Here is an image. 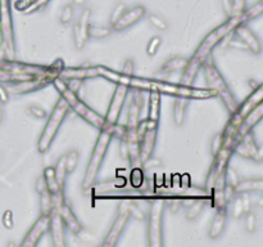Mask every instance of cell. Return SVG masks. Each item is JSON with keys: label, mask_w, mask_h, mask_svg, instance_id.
<instances>
[{"label": "cell", "mask_w": 263, "mask_h": 247, "mask_svg": "<svg viewBox=\"0 0 263 247\" xmlns=\"http://www.w3.org/2000/svg\"><path fill=\"white\" fill-rule=\"evenodd\" d=\"M239 23H241L240 17L239 16L228 17V20L225 21L224 23H221L220 26L216 27L213 31H211V33L205 36V39L200 42V45L195 50L194 55H193L190 59H188V65H186V67L184 69V71H182L179 84L192 85L193 82H194L195 78H197V75H198L199 71H200L203 62L212 54V50L217 45H220V42H221L229 34L232 33V30H234Z\"/></svg>", "instance_id": "1"}, {"label": "cell", "mask_w": 263, "mask_h": 247, "mask_svg": "<svg viewBox=\"0 0 263 247\" xmlns=\"http://www.w3.org/2000/svg\"><path fill=\"white\" fill-rule=\"evenodd\" d=\"M52 84L54 85V88L57 89L59 95L67 102L69 110L75 111L76 114L81 117V119H84L86 123L93 125V126L99 129V130L109 127L107 125V123H105L104 116H101V115L98 114L97 111H94L91 107H89L88 104L85 103L81 98L78 97L77 93H73V91L67 86L65 79L59 78L58 76V78H56L53 80ZM109 129H112V127H109Z\"/></svg>", "instance_id": "2"}, {"label": "cell", "mask_w": 263, "mask_h": 247, "mask_svg": "<svg viewBox=\"0 0 263 247\" xmlns=\"http://www.w3.org/2000/svg\"><path fill=\"white\" fill-rule=\"evenodd\" d=\"M112 138H113L112 129H109V127L101 129L100 134L97 139V143L94 146V150L91 152L90 160H89L88 166H86V171H85L84 182H82V191H84L85 195H89L91 189L94 188L99 171H100L101 164H103Z\"/></svg>", "instance_id": "3"}, {"label": "cell", "mask_w": 263, "mask_h": 247, "mask_svg": "<svg viewBox=\"0 0 263 247\" xmlns=\"http://www.w3.org/2000/svg\"><path fill=\"white\" fill-rule=\"evenodd\" d=\"M200 70H203V72H204L205 80H207L209 89L215 90L216 94L221 98L222 103L225 104V107H226L229 114H234L235 111H236L237 106H239V103H237L236 98L232 94L231 89L229 88L228 82H226V80L224 79V76L221 75L220 70L217 69L215 59H213L212 55H209V57L203 62Z\"/></svg>", "instance_id": "4"}, {"label": "cell", "mask_w": 263, "mask_h": 247, "mask_svg": "<svg viewBox=\"0 0 263 247\" xmlns=\"http://www.w3.org/2000/svg\"><path fill=\"white\" fill-rule=\"evenodd\" d=\"M68 104L61 97L56 103V106H54V108H53L52 114H50V116L48 119V123H46L45 127H44V130H42L41 135H40V139L37 142V151H39V153L44 155V153L48 152L50 146H52L53 140L56 139L58 130L61 129V125L65 121L66 116L68 115Z\"/></svg>", "instance_id": "5"}, {"label": "cell", "mask_w": 263, "mask_h": 247, "mask_svg": "<svg viewBox=\"0 0 263 247\" xmlns=\"http://www.w3.org/2000/svg\"><path fill=\"white\" fill-rule=\"evenodd\" d=\"M166 201L160 197L153 199L150 202L148 215V245L150 247L163 246V210Z\"/></svg>", "instance_id": "6"}, {"label": "cell", "mask_w": 263, "mask_h": 247, "mask_svg": "<svg viewBox=\"0 0 263 247\" xmlns=\"http://www.w3.org/2000/svg\"><path fill=\"white\" fill-rule=\"evenodd\" d=\"M0 34L4 50L8 58L12 59L14 57V33L9 0H0Z\"/></svg>", "instance_id": "7"}, {"label": "cell", "mask_w": 263, "mask_h": 247, "mask_svg": "<svg viewBox=\"0 0 263 247\" xmlns=\"http://www.w3.org/2000/svg\"><path fill=\"white\" fill-rule=\"evenodd\" d=\"M232 151H234V153L239 155L240 157H244V159L253 160L256 163H262L263 160L262 146H260V144L256 142L253 130L247 133L241 138H239L236 143H235Z\"/></svg>", "instance_id": "8"}, {"label": "cell", "mask_w": 263, "mask_h": 247, "mask_svg": "<svg viewBox=\"0 0 263 247\" xmlns=\"http://www.w3.org/2000/svg\"><path fill=\"white\" fill-rule=\"evenodd\" d=\"M131 89L129 86L124 84H116V89H114L113 97H112V101L108 106L107 115H105V123L109 127H112L113 125L118 123L121 116V112H122V108H124V104L126 102L127 94Z\"/></svg>", "instance_id": "9"}, {"label": "cell", "mask_w": 263, "mask_h": 247, "mask_svg": "<svg viewBox=\"0 0 263 247\" xmlns=\"http://www.w3.org/2000/svg\"><path fill=\"white\" fill-rule=\"evenodd\" d=\"M131 214L130 210L127 207L126 201L122 204V205L118 207V214L114 219L113 224H112V228L109 229V232L107 233V237L104 238L103 241V246L104 247H113L117 245L118 240H120L121 234L124 233L125 228H126L127 223L130 220Z\"/></svg>", "instance_id": "10"}, {"label": "cell", "mask_w": 263, "mask_h": 247, "mask_svg": "<svg viewBox=\"0 0 263 247\" xmlns=\"http://www.w3.org/2000/svg\"><path fill=\"white\" fill-rule=\"evenodd\" d=\"M49 223H50V214H41L40 218L33 223L23 241L21 242V247H35L39 244L42 236L49 232Z\"/></svg>", "instance_id": "11"}, {"label": "cell", "mask_w": 263, "mask_h": 247, "mask_svg": "<svg viewBox=\"0 0 263 247\" xmlns=\"http://www.w3.org/2000/svg\"><path fill=\"white\" fill-rule=\"evenodd\" d=\"M0 70L13 74H30V75L39 76L45 74L48 66L31 65V63H22V62L12 61V59H0Z\"/></svg>", "instance_id": "12"}, {"label": "cell", "mask_w": 263, "mask_h": 247, "mask_svg": "<svg viewBox=\"0 0 263 247\" xmlns=\"http://www.w3.org/2000/svg\"><path fill=\"white\" fill-rule=\"evenodd\" d=\"M145 13L146 8L144 7V5H135V7L130 8V9H127L126 8V10L122 13V16L111 26L112 30H113V31H117V33L125 31V30H127L129 27L133 26L135 23L139 22V21L145 16Z\"/></svg>", "instance_id": "13"}, {"label": "cell", "mask_w": 263, "mask_h": 247, "mask_svg": "<svg viewBox=\"0 0 263 247\" xmlns=\"http://www.w3.org/2000/svg\"><path fill=\"white\" fill-rule=\"evenodd\" d=\"M91 9L85 8L82 10L81 17L73 26V41L77 49H82L89 40V26H90Z\"/></svg>", "instance_id": "14"}, {"label": "cell", "mask_w": 263, "mask_h": 247, "mask_svg": "<svg viewBox=\"0 0 263 247\" xmlns=\"http://www.w3.org/2000/svg\"><path fill=\"white\" fill-rule=\"evenodd\" d=\"M232 33L247 45L248 50H249L250 53H253V54H261V52H262V45H261L260 39H258L256 34L247 26V23H239V25L232 30Z\"/></svg>", "instance_id": "15"}, {"label": "cell", "mask_w": 263, "mask_h": 247, "mask_svg": "<svg viewBox=\"0 0 263 247\" xmlns=\"http://www.w3.org/2000/svg\"><path fill=\"white\" fill-rule=\"evenodd\" d=\"M65 224H63L61 215L57 210L53 208L50 212V223H49V233L53 241V246L56 247H66V234H65Z\"/></svg>", "instance_id": "16"}, {"label": "cell", "mask_w": 263, "mask_h": 247, "mask_svg": "<svg viewBox=\"0 0 263 247\" xmlns=\"http://www.w3.org/2000/svg\"><path fill=\"white\" fill-rule=\"evenodd\" d=\"M133 94L132 99H131L130 107H129V114H127V123L126 127L127 130H136L137 125L140 121V112H141V107H143V90H136L132 89Z\"/></svg>", "instance_id": "17"}, {"label": "cell", "mask_w": 263, "mask_h": 247, "mask_svg": "<svg viewBox=\"0 0 263 247\" xmlns=\"http://www.w3.org/2000/svg\"><path fill=\"white\" fill-rule=\"evenodd\" d=\"M54 210H57V211L59 212V215H61V219H62L63 224H65V227L68 229L71 233H73L77 237L78 234L81 233L82 231H84L85 228L82 227L81 223L78 221L77 216L75 215V212L72 211L71 206L67 204V202H62L61 205L58 206V208H54Z\"/></svg>", "instance_id": "18"}, {"label": "cell", "mask_w": 263, "mask_h": 247, "mask_svg": "<svg viewBox=\"0 0 263 247\" xmlns=\"http://www.w3.org/2000/svg\"><path fill=\"white\" fill-rule=\"evenodd\" d=\"M211 199L208 196H190L188 199H182V205H185V218L186 220L193 221L198 219L200 212L203 211L204 206Z\"/></svg>", "instance_id": "19"}, {"label": "cell", "mask_w": 263, "mask_h": 247, "mask_svg": "<svg viewBox=\"0 0 263 247\" xmlns=\"http://www.w3.org/2000/svg\"><path fill=\"white\" fill-rule=\"evenodd\" d=\"M157 133H158V127H150V129H146L143 135L140 137V161L141 163L153 156V151L156 148Z\"/></svg>", "instance_id": "20"}, {"label": "cell", "mask_w": 263, "mask_h": 247, "mask_svg": "<svg viewBox=\"0 0 263 247\" xmlns=\"http://www.w3.org/2000/svg\"><path fill=\"white\" fill-rule=\"evenodd\" d=\"M263 117V103H260L258 106L250 111L247 116H244V119L241 120L240 125H239V129H237V139L241 138L243 135H245L247 133L253 130V127L256 126L257 124L262 120Z\"/></svg>", "instance_id": "21"}, {"label": "cell", "mask_w": 263, "mask_h": 247, "mask_svg": "<svg viewBox=\"0 0 263 247\" xmlns=\"http://www.w3.org/2000/svg\"><path fill=\"white\" fill-rule=\"evenodd\" d=\"M262 101H263V88L262 85H261V86H258L257 89L252 90V93L248 95L247 99H245L243 103L237 106L236 111H235L232 115H235V116L239 117L240 120H243L244 116H247L256 106L262 103Z\"/></svg>", "instance_id": "22"}, {"label": "cell", "mask_w": 263, "mask_h": 247, "mask_svg": "<svg viewBox=\"0 0 263 247\" xmlns=\"http://www.w3.org/2000/svg\"><path fill=\"white\" fill-rule=\"evenodd\" d=\"M228 221V206L216 207V214L213 216L208 229V237L211 240H217L225 231V225Z\"/></svg>", "instance_id": "23"}, {"label": "cell", "mask_w": 263, "mask_h": 247, "mask_svg": "<svg viewBox=\"0 0 263 247\" xmlns=\"http://www.w3.org/2000/svg\"><path fill=\"white\" fill-rule=\"evenodd\" d=\"M98 71H97V66L95 67H65L61 72L59 78L65 79H78V80H86V79H91V78H97Z\"/></svg>", "instance_id": "24"}, {"label": "cell", "mask_w": 263, "mask_h": 247, "mask_svg": "<svg viewBox=\"0 0 263 247\" xmlns=\"http://www.w3.org/2000/svg\"><path fill=\"white\" fill-rule=\"evenodd\" d=\"M42 176L45 179L46 187H48V191L50 192V195H52L53 200L65 197V189H62L59 187L58 182H57L56 174H54V167H53V166L45 167V169H44V172H42Z\"/></svg>", "instance_id": "25"}, {"label": "cell", "mask_w": 263, "mask_h": 247, "mask_svg": "<svg viewBox=\"0 0 263 247\" xmlns=\"http://www.w3.org/2000/svg\"><path fill=\"white\" fill-rule=\"evenodd\" d=\"M188 65V59L184 58V57H172L169 58L168 61H166L162 65V67L160 69V75L161 76H168L172 75V74H176V72L184 71V69Z\"/></svg>", "instance_id": "26"}, {"label": "cell", "mask_w": 263, "mask_h": 247, "mask_svg": "<svg viewBox=\"0 0 263 247\" xmlns=\"http://www.w3.org/2000/svg\"><path fill=\"white\" fill-rule=\"evenodd\" d=\"M149 102H148V120L160 123L161 119V101H162V94L157 90H150Z\"/></svg>", "instance_id": "27"}, {"label": "cell", "mask_w": 263, "mask_h": 247, "mask_svg": "<svg viewBox=\"0 0 263 247\" xmlns=\"http://www.w3.org/2000/svg\"><path fill=\"white\" fill-rule=\"evenodd\" d=\"M263 191V179H240L239 183L234 187L235 193H252V192H262Z\"/></svg>", "instance_id": "28"}, {"label": "cell", "mask_w": 263, "mask_h": 247, "mask_svg": "<svg viewBox=\"0 0 263 247\" xmlns=\"http://www.w3.org/2000/svg\"><path fill=\"white\" fill-rule=\"evenodd\" d=\"M175 104H173V123L177 126H181L186 117V110H188L190 99L185 97H175Z\"/></svg>", "instance_id": "29"}, {"label": "cell", "mask_w": 263, "mask_h": 247, "mask_svg": "<svg viewBox=\"0 0 263 247\" xmlns=\"http://www.w3.org/2000/svg\"><path fill=\"white\" fill-rule=\"evenodd\" d=\"M228 208H230V214L232 215V218L235 219L243 218L244 214L247 212V208L244 206L243 196H241V193H236V195L231 199V201L228 204Z\"/></svg>", "instance_id": "30"}, {"label": "cell", "mask_w": 263, "mask_h": 247, "mask_svg": "<svg viewBox=\"0 0 263 247\" xmlns=\"http://www.w3.org/2000/svg\"><path fill=\"white\" fill-rule=\"evenodd\" d=\"M263 12V0H258L256 4H253L252 7L245 8L243 13L240 14L241 23H248L249 21H253L258 16H261Z\"/></svg>", "instance_id": "31"}, {"label": "cell", "mask_w": 263, "mask_h": 247, "mask_svg": "<svg viewBox=\"0 0 263 247\" xmlns=\"http://www.w3.org/2000/svg\"><path fill=\"white\" fill-rule=\"evenodd\" d=\"M54 167V174H56L57 182H58L59 187L62 189H65L66 185V179H67V171H66V166H65V155L62 157H59L58 161H57L56 166H53Z\"/></svg>", "instance_id": "32"}, {"label": "cell", "mask_w": 263, "mask_h": 247, "mask_svg": "<svg viewBox=\"0 0 263 247\" xmlns=\"http://www.w3.org/2000/svg\"><path fill=\"white\" fill-rule=\"evenodd\" d=\"M78 160H80V152L77 150H71L68 153H66L65 166L67 174H71V172L75 171V169L77 167Z\"/></svg>", "instance_id": "33"}, {"label": "cell", "mask_w": 263, "mask_h": 247, "mask_svg": "<svg viewBox=\"0 0 263 247\" xmlns=\"http://www.w3.org/2000/svg\"><path fill=\"white\" fill-rule=\"evenodd\" d=\"M112 34V27L97 26V25H90L89 26V38L93 39H105Z\"/></svg>", "instance_id": "34"}, {"label": "cell", "mask_w": 263, "mask_h": 247, "mask_svg": "<svg viewBox=\"0 0 263 247\" xmlns=\"http://www.w3.org/2000/svg\"><path fill=\"white\" fill-rule=\"evenodd\" d=\"M40 196V208L41 214H50L53 210V197L48 189H44L39 193Z\"/></svg>", "instance_id": "35"}, {"label": "cell", "mask_w": 263, "mask_h": 247, "mask_svg": "<svg viewBox=\"0 0 263 247\" xmlns=\"http://www.w3.org/2000/svg\"><path fill=\"white\" fill-rule=\"evenodd\" d=\"M244 221H245V231L248 233H254L257 231V225H258V219L253 210L245 212L244 214Z\"/></svg>", "instance_id": "36"}, {"label": "cell", "mask_w": 263, "mask_h": 247, "mask_svg": "<svg viewBox=\"0 0 263 247\" xmlns=\"http://www.w3.org/2000/svg\"><path fill=\"white\" fill-rule=\"evenodd\" d=\"M148 20H149L150 25H152L153 27H156V29L160 30V31H167V30H168V22H167L162 16H160V14H149V16H148Z\"/></svg>", "instance_id": "37"}, {"label": "cell", "mask_w": 263, "mask_h": 247, "mask_svg": "<svg viewBox=\"0 0 263 247\" xmlns=\"http://www.w3.org/2000/svg\"><path fill=\"white\" fill-rule=\"evenodd\" d=\"M130 183L135 189H140L144 184V172L139 166L133 167L130 175Z\"/></svg>", "instance_id": "38"}, {"label": "cell", "mask_w": 263, "mask_h": 247, "mask_svg": "<svg viewBox=\"0 0 263 247\" xmlns=\"http://www.w3.org/2000/svg\"><path fill=\"white\" fill-rule=\"evenodd\" d=\"M240 175L237 174L236 170L232 167V166H230V164L228 165V167H226V170H225V180H226V184L231 185L232 188H234L235 185L239 183V180H240Z\"/></svg>", "instance_id": "39"}, {"label": "cell", "mask_w": 263, "mask_h": 247, "mask_svg": "<svg viewBox=\"0 0 263 247\" xmlns=\"http://www.w3.org/2000/svg\"><path fill=\"white\" fill-rule=\"evenodd\" d=\"M161 45H162V38L158 35L153 36L152 39L148 41V44H146V54L149 55V57H154L157 54V52H158V49L161 48Z\"/></svg>", "instance_id": "40"}, {"label": "cell", "mask_w": 263, "mask_h": 247, "mask_svg": "<svg viewBox=\"0 0 263 247\" xmlns=\"http://www.w3.org/2000/svg\"><path fill=\"white\" fill-rule=\"evenodd\" d=\"M126 204H127L129 210H130V214L132 218H135L136 220H145V214H144L143 210L139 207L136 201H133V200L130 199V200H127Z\"/></svg>", "instance_id": "41"}, {"label": "cell", "mask_w": 263, "mask_h": 247, "mask_svg": "<svg viewBox=\"0 0 263 247\" xmlns=\"http://www.w3.org/2000/svg\"><path fill=\"white\" fill-rule=\"evenodd\" d=\"M73 18V5L72 4H66L65 7L61 10V16H59V22L67 26L69 25Z\"/></svg>", "instance_id": "42"}, {"label": "cell", "mask_w": 263, "mask_h": 247, "mask_svg": "<svg viewBox=\"0 0 263 247\" xmlns=\"http://www.w3.org/2000/svg\"><path fill=\"white\" fill-rule=\"evenodd\" d=\"M222 147H224V134L218 133V134H216L215 137H213V139H212V143H211L212 156H215L216 153L221 150Z\"/></svg>", "instance_id": "43"}, {"label": "cell", "mask_w": 263, "mask_h": 247, "mask_svg": "<svg viewBox=\"0 0 263 247\" xmlns=\"http://www.w3.org/2000/svg\"><path fill=\"white\" fill-rule=\"evenodd\" d=\"M29 114L31 116L36 117V119H45L48 116V112L40 106H36V104H31L29 107Z\"/></svg>", "instance_id": "44"}, {"label": "cell", "mask_w": 263, "mask_h": 247, "mask_svg": "<svg viewBox=\"0 0 263 247\" xmlns=\"http://www.w3.org/2000/svg\"><path fill=\"white\" fill-rule=\"evenodd\" d=\"M141 166H143L144 170H150L154 169V167H160V166H162V161H161L160 159H157V157L150 156L149 159H146L145 161L141 163Z\"/></svg>", "instance_id": "45"}, {"label": "cell", "mask_w": 263, "mask_h": 247, "mask_svg": "<svg viewBox=\"0 0 263 247\" xmlns=\"http://www.w3.org/2000/svg\"><path fill=\"white\" fill-rule=\"evenodd\" d=\"M245 3H247V0H231V4H232V16H240L244 12V9H245Z\"/></svg>", "instance_id": "46"}, {"label": "cell", "mask_w": 263, "mask_h": 247, "mask_svg": "<svg viewBox=\"0 0 263 247\" xmlns=\"http://www.w3.org/2000/svg\"><path fill=\"white\" fill-rule=\"evenodd\" d=\"M1 221H3V225L7 229H13L14 227V216L12 210H7V211H4L3 218H1Z\"/></svg>", "instance_id": "47"}, {"label": "cell", "mask_w": 263, "mask_h": 247, "mask_svg": "<svg viewBox=\"0 0 263 247\" xmlns=\"http://www.w3.org/2000/svg\"><path fill=\"white\" fill-rule=\"evenodd\" d=\"M125 10H126V5H125V3H120L116 5V8L112 10L111 14V26L118 20V18H120L121 16H122V13H124Z\"/></svg>", "instance_id": "48"}, {"label": "cell", "mask_w": 263, "mask_h": 247, "mask_svg": "<svg viewBox=\"0 0 263 247\" xmlns=\"http://www.w3.org/2000/svg\"><path fill=\"white\" fill-rule=\"evenodd\" d=\"M167 205H168L171 212L176 214V212H179V210L181 208L182 199H179V197H171L169 200H167Z\"/></svg>", "instance_id": "49"}, {"label": "cell", "mask_w": 263, "mask_h": 247, "mask_svg": "<svg viewBox=\"0 0 263 247\" xmlns=\"http://www.w3.org/2000/svg\"><path fill=\"white\" fill-rule=\"evenodd\" d=\"M82 82H84V80H78V79H67V80H66V84H67V86H68L73 93H77L78 89L82 86Z\"/></svg>", "instance_id": "50"}, {"label": "cell", "mask_w": 263, "mask_h": 247, "mask_svg": "<svg viewBox=\"0 0 263 247\" xmlns=\"http://www.w3.org/2000/svg\"><path fill=\"white\" fill-rule=\"evenodd\" d=\"M133 72H135V63H133L132 59H127L125 62L124 67H122V72L121 74H124V75L127 76H132Z\"/></svg>", "instance_id": "51"}, {"label": "cell", "mask_w": 263, "mask_h": 247, "mask_svg": "<svg viewBox=\"0 0 263 247\" xmlns=\"http://www.w3.org/2000/svg\"><path fill=\"white\" fill-rule=\"evenodd\" d=\"M120 156L124 160H129V142L126 138L120 139Z\"/></svg>", "instance_id": "52"}, {"label": "cell", "mask_w": 263, "mask_h": 247, "mask_svg": "<svg viewBox=\"0 0 263 247\" xmlns=\"http://www.w3.org/2000/svg\"><path fill=\"white\" fill-rule=\"evenodd\" d=\"M9 101V91L4 85L0 84V103L5 104Z\"/></svg>", "instance_id": "53"}, {"label": "cell", "mask_w": 263, "mask_h": 247, "mask_svg": "<svg viewBox=\"0 0 263 247\" xmlns=\"http://www.w3.org/2000/svg\"><path fill=\"white\" fill-rule=\"evenodd\" d=\"M77 238L78 240L84 241V242H91V241H94V234L91 233V232H89L88 229H84L81 233L78 234Z\"/></svg>", "instance_id": "54"}, {"label": "cell", "mask_w": 263, "mask_h": 247, "mask_svg": "<svg viewBox=\"0 0 263 247\" xmlns=\"http://www.w3.org/2000/svg\"><path fill=\"white\" fill-rule=\"evenodd\" d=\"M44 189H48V187H46L45 179L41 175L37 179V182H36V191H37V193H40L41 191H44Z\"/></svg>", "instance_id": "55"}, {"label": "cell", "mask_w": 263, "mask_h": 247, "mask_svg": "<svg viewBox=\"0 0 263 247\" xmlns=\"http://www.w3.org/2000/svg\"><path fill=\"white\" fill-rule=\"evenodd\" d=\"M222 7H224L228 17L232 16V4H231V0H222Z\"/></svg>", "instance_id": "56"}, {"label": "cell", "mask_w": 263, "mask_h": 247, "mask_svg": "<svg viewBox=\"0 0 263 247\" xmlns=\"http://www.w3.org/2000/svg\"><path fill=\"white\" fill-rule=\"evenodd\" d=\"M248 85H249L252 90H254V89H257L258 86H261L262 84H261V82H257L256 80H252V79H250V80H248Z\"/></svg>", "instance_id": "57"}, {"label": "cell", "mask_w": 263, "mask_h": 247, "mask_svg": "<svg viewBox=\"0 0 263 247\" xmlns=\"http://www.w3.org/2000/svg\"><path fill=\"white\" fill-rule=\"evenodd\" d=\"M86 3V0H72V5H82V4Z\"/></svg>", "instance_id": "58"}, {"label": "cell", "mask_w": 263, "mask_h": 247, "mask_svg": "<svg viewBox=\"0 0 263 247\" xmlns=\"http://www.w3.org/2000/svg\"><path fill=\"white\" fill-rule=\"evenodd\" d=\"M3 120V108H1V103H0V123Z\"/></svg>", "instance_id": "59"}]
</instances>
